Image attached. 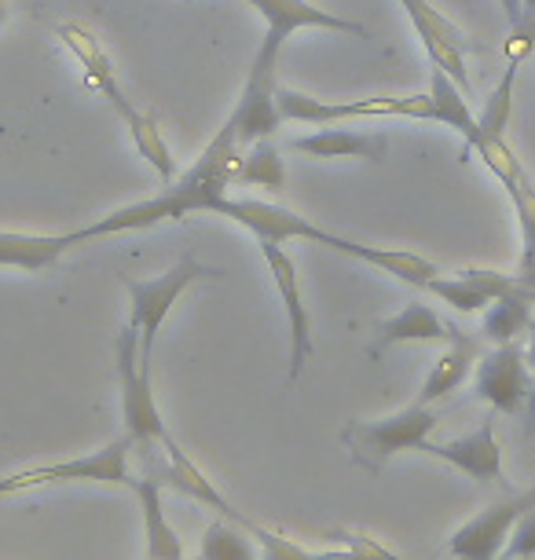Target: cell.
Masks as SVG:
<instances>
[{"label": "cell", "mask_w": 535, "mask_h": 560, "mask_svg": "<svg viewBox=\"0 0 535 560\" xmlns=\"http://www.w3.org/2000/svg\"><path fill=\"white\" fill-rule=\"evenodd\" d=\"M239 151H243V147L235 143V129L224 121L220 132L209 140L206 151L195 158V165L187 168L184 176H173L162 195L143 198V202H132L125 209H114V213L78 228L73 235H78V242H92V238H111V235H129V231L159 228V224L184 220L191 213H217L220 198L232 191V184H235Z\"/></svg>", "instance_id": "cell-1"}, {"label": "cell", "mask_w": 535, "mask_h": 560, "mask_svg": "<svg viewBox=\"0 0 535 560\" xmlns=\"http://www.w3.org/2000/svg\"><path fill=\"white\" fill-rule=\"evenodd\" d=\"M56 34H59L62 45L73 51V59L81 62V70H85V78H89L92 89H96L100 96L114 107V114H118V118L129 125V136H132L136 151H140L147 158V165H151L154 173H159L165 184H170V179L176 176V162H173L170 143H165L159 121H154L151 114H143L129 96H125L118 73H114V62H111L107 51H103L100 37L92 34V30L78 26V23H62Z\"/></svg>", "instance_id": "cell-2"}, {"label": "cell", "mask_w": 535, "mask_h": 560, "mask_svg": "<svg viewBox=\"0 0 535 560\" xmlns=\"http://www.w3.org/2000/svg\"><path fill=\"white\" fill-rule=\"evenodd\" d=\"M114 366H118V388H121V421H125V436H129L132 451L140 458H154L162 454V440L170 436L154 399L151 385V363L140 359V334L136 326L125 323L118 341H114Z\"/></svg>", "instance_id": "cell-3"}, {"label": "cell", "mask_w": 535, "mask_h": 560, "mask_svg": "<svg viewBox=\"0 0 535 560\" xmlns=\"http://www.w3.org/2000/svg\"><path fill=\"white\" fill-rule=\"evenodd\" d=\"M129 454L132 443L129 436H114L111 443H103L100 451L78 454L67 462H51V465H30L19 469L12 477H0V499L4 494H23L37 488H56V483H103V488H129L132 491V469H129Z\"/></svg>", "instance_id": "cell-4"}, {"label": "cell", "mask_w": 535, "mask_h": 560, "mask_svg": "<svg viewBox=\"0 0 535 560\" xmlns=\"http://www.w3.org/2000/svg\"><path fill=\"white\" fill-rule=\"evenodd\" d=\"M437 425H440V418H437L433 407L411 404V407L396 410V415H389V418L349 421V425L341 429V443H345V451L363 465V469L382 472L396 454L422 447V443L437 432Z\"/></svg>", "instance_id": "cell-5"}, {"label": "cell", "mask_w": 535, "mask_h": 560, "mask_svg": "<svg viewBox=\"0 0 535 560\" xmlns=\"http://www.w3.org/2000/svg\"><path fill=\"white\" fill-rule=\"evenodd\" d=\"M217 268H206L195 257L176 260L170 271L154 275V279H129L125 290H129V326H136L140 334V359L151 363L154 355V341H159V330L170 319L173 304L181 301V293L198 279H217Z\"/></svg>", "instance_id": "cell-6"}, {"label": "cell", "mask_w": 535, "mask_h": 560, "mask_svg": "<svg viewBox=\"0 0 535 560\" xmlns=\"http://www.w3.org/2000/svg\"><path fill=\"white\" fill-rule=\"evenodd\" d=\"M276 107L282 121H304V125H330V121H349V118H415V121H433V100L429 92L418 96H385V100H356V103H327L312 100L304 92L276 89Z\"/></svg>", "instance_id": "cell-7"}, {"label": "cell", "mask_w": 535, "mask_h": 560, "mask_svg": "<svg viewBox=\"0 0 535 560\" xmlns=\"http://www.w3.org/2000/svg\"><path fill=\"white\" fill-rule=\"evenodd\" d=\"M532 510H535V483L517 491L513 499H502L496 505H488V510L474 513L466 524H458L447 538V553L458 560H499L513 527Z\"/></svg>", "instance_id": "cell-8"}, {"label": "cell", "mask_w": 535, "mask_h": 560, "mask_svg": "<svg viewBox=\"0 0 535 560\" xmlns=\"http://www.w3.org/2000/svg\"><path fill=\"white\" fill-rule=\"evenodd\" d=\"M474 393L477 399L496 410V415H517V410H532L535 382L528 359H524L521 341L496 345L488 355H480L477 374H474Z\"/></svg>", "instance_id": "cell-9"}, {"label": "cell", "mask_w": 535, "mask_h": 560, "mask_svg": "<svg viewBox=\"0 0 535 560\" xmlns=\"http://www.w3.org/2000/svg\"><path fill=\"white\" fill-rule=\"evenodd\" d=\"M217 217L246 228L257 242H279V246H287V242H293V238L312 242V246H327V238H330V231L312 224L309 217L293 213V209H282L276 202H260V198L224 195L217 206Z\"/></svg>", "instance_id": "cell-10"}, {"label": "cell", "mask_w": 535, "mask_h": 560, "mask_svg": "<svg viewBox=\"0 0 535 560\" xmlns=\"http://www.w3.org/2000/svg\"><path fill=\"white\" fill-rule=\"evenodd\" d=\"M260 257H265L271 282H276V293L287 308V323H290V382H298L304 363L312 355V319H309V304H304L301 293V279H298V264L279 242H257Z\"/></svg>", "instance_id": "cell-11"}, {"label": "cell", "mask_w": 535, "mask_h": 560, "mask_svg": "<svg viewBox=\"0 0 535 560\" xmlns=\"http://www.w3.org/2000/svg\"><path fill=\"white\" fill-rule=\"evenodd\" d=\"M418 451L429 454V458L447 462L451 469H458L474 483H488V488H502V483H507V472H502V447L496 440V418H485L474 432L455 436L447 443L426 440Z\"/></svg>", "instance_id": "cell-12"}, {"label": "cell", "mask_w": 535, "mask_h": 560, "mask_svg": "<svg viewBox=\"0 0 535 560\" xmlns=\"http://www.w3.org/2000/svg\"><path fill=\"white\" fill-rule=\"evenodd\" d=\"M407 19H411L418 40H422L426 56L433 67H440L463 92H469V73H466V37L458 34V26L451 23L444 12H437L433 0H400Z\"/></svg>", "instance_id": "cell-13"}, {"label": "cell", "mask_w": 535, "mask_h": 560, "mask_svg": "<svg viewBox=\"0 0 535 560\" xmlns=\"http://www.w3.org/2000/svg\"><path fill=\"white\" fill-rule=\"evenodd\" d=\"M162 454H165V462H159V454L154 458H143L147 462V469L151 472H159V480L162 483H170V488L176 491V494H184V499H191V502H198V505H209L217 516H224V521H235L239 527H246V521L249 516L246 513H239L232 502L220 494V488L213 480L206 477L198 465L187 458V451H181L176 447V440L173 436H165L162 440Z\"/></svg>", "instance_id": "cell-14"}, {"label": "cell", "mask_w": 535, "mask_h": 560, "mask_svg": "<svg viewBox=\"0 0 535 560\" xmlns=\"http://www.w3.org/2000/svg\"><path fill=\"white\" fill-rule=\"evenodd\" d=\"M513 282H517V275L491 271V268H466L458 275H433L422 290L429 298L444 301L447 308H455L458 315H477L496 298H502Z\"/></svg>", "instance_id": "cell-15"}, {"label": "cell", "mask_w": 535, "mask_h": 560, "mask_svg": "<svg viewBox=\"0 0 535 560\" xmlns=\"http://www.w3.org/2000/svg\"><path fill=\"white\" fill-rule=\"evenodd\" d=\"M243 4L254 8V12L265 19V30L279 34L282 40H290L298 30H334V34H352L363 40L374 37L363 23L323 12V8L309 4V0H243Z\"/></svg>", "instance_id": "cell-16"}, {"label": "cell", "mask_w": 535, "mask_h": 560, "mask_svg": "<svg viewBox=\"0 0 535 560\" xmlns=\"http://www.w3.org/2000/svg\"><path fill=\"white\" fill-rule=\"evenodd\" d=\"M463 330H455V326H447L440 315L429 308L422 301H411L404 312H396L393 319L377 323L374 330V341H371V359H382L385 348L393 345H451Z\"/></svg>", "instance_id": "cell-17"}, {"label": "cell", "mask_w": 535, "mask_h": 560, "mask_svg": "<svg viewBox=\"0 0 535 560\" xmlns=\"http://www.w3.org/2000/svg\"><path fill=\"white\" fill-rule=\"evenodd\" d=\"M132 494H136V502H140V516H143L147 560H184V538L176 535V527L170 524V516H165L159 472L147 469L143 477H136Z\"/></svg>", "instance_id": "cell-18"}, {"label": "cell", "mask_w": 535, "mask_h": 560, "mask_svg": "<svg viewBox=\"0 0 535 560\" xmlns=\"http://www.w3.org/2000/svg\"><path fill=\"white\" fill-rule=\"evenodd\" d=\"M276 89L279 81H260V78H246L243 96H239L235 110L228 114V125L235 129V143L249 147L257 140H271L279 132V107H276Z\"/></svg>", "instance_id": "cell-19"}, {"label": "cell", "mask_w": 535, "mask_h": 560, "mask_svg": "<svg viewBox=\"0 0 535 560\" xmlns=\"http://www.w3.org/2000/svg\"><path fill=\"white\" fill-rule=\"evenodd\" d=\"M323 249H334V253H341V257H349V260H363V264H371V268L393 275V279H400V282H407V287H418V290H422L426 282L433 279V275H440L437 264L426 260V257H418V253L360 246V242L341 238V235H334V231H330V238H327V246H323Z\"/></svg>", "instance_id": "cell-20"}, {"label": "cell", "mask_w": 535, "mask_h": 560, "mask_svg": "<svg viewBox=\"0 0 535 560\" xmlns=\"http://www.w3.org/2000/svg\"><path fill=\"white\" fill-rule=\"evenodd\" d=\"M532 319H535V287L517 279L502 298H496L480 312V337H488L496 345L521 341L528 334Z\"/></svg>", "instance_id": "cell-21"}, {"label": "cell", "mask_w": 535, "mask_h": 560, "mask_svg": "<svg viewBox=\"0 0 535 560\" xmlns=\"http://www.w3.org/2000/svg\"><path fill=\"white\" fill-rule=\"evenodd\" d=\"M81 246L73 231L62 235H23V231H0V268H19V271H45L51 268L62 253Z\"/></svg>", "instance_id": "cell-22"}, {"label": "cell", "mask_w": 535, "mask_h": 560, "mask_svg": "<svg viewBox=\"0 0 535 560\" xmlns=\"http://www.w3.org/2000/svg\"><path fill=\"white\" fill-rule=\"evenodd\" d=\"M290 147L298 154L319 158V162H334V158L385 162V154H389V140H385V136H367V132H349V129H319V132L290 140Z\"/></svg>", "instance_id": "cell-23"}, {"label": "cell", "mask_w": 535, "mask_h": 560, "mask_svg": "<svg viewBox=\"0 0 535 560\" xmlns=\"http://www.w3.org/2000/svg\"><path fill=\"white\" fill-rule=\"evenodd\" d=\"M429 100H433V121L451 125V129L463 136V154H474V147L480 140V121L469 110L466 92L440 67H433V73H429Z\"/></svg>", "instance_id": "cell-24"}, {"label": "cell", "mask_w": 535, "mask_h": 560, "mask_svg": "<svg viewBox=\"0 0 535 560\" xmlns=\"http://www.w3.org/2000/svg\"><path fill=\"white\" fill-rule=\"evenodd\" d=\"M477 366V345H474V337H466V334H458L455 341H451L444 348V355L437 359L433 370L426 374V382H422V393H418V404H437V399H444L455 393L458 385L469 377V370Z\"/></svg>", "instance_id": "cell-25"}, {"label": "cell", "mask_w": 535, "mask_h": 560, "mask_svg": "<svg viewBox=\"0 0 535 560\" xmlns=\"http://www.w3.org/2000/svg\"><path fill=\"white\" fill-rule=\"evenodd\" d=\"M235 184L265 187V191H276V195L287 187V165H282L276 140H257L239 151Z\"/></svg>", "instance_id": "cell-26"}, {"label": "cell", "mask_w": 535, "mask_h": 560, "mask_svg": "<svg viewBox=\"0 0 535 560\" xmlns=\"http://www.w3.org/2000/svg\"><path fill=\"white\" fill-rule=\"evenodd\" d=\"M198 560H260V549L254 542V535L246 538V527L217 516L202 535Z\"/></svg>", "instance_id": "cell-27"}, {"label": "cell", "mask_w": 535, "mask_h": 560, "mask_svg": "<svg viewBox=\"0 0 535 560\" xmlns=\"http://www.w3.org/2000/svg\"><path fill=\"white\" fill-rule=\"evenodd\" d=\"M517 70H521V62H510V70H507V78L499 81V89L491 92L488 103H485V110H480V132L485 136H507L510 129V110H513V81H517Z\"/></svg>", "instance_id": "cell-28"}, {"label": "cell", "mask_w": 535, "mask_h": 560, "mask_svg": "<svg viewBox=\"0 0 535 560\" xmlns=\"http://www.w3.org/2000/svg\"><path fill=\"white\" fill-rule=\"evenodd\" d=\"M246 535H254L260 560H312V553L304 546H298L293 538L271 532V527L257 524V521H246Z\"/></svg>", "instance_id": "cell-29"}, {"label": "cell", "mask_w": 535, "mask_h": 560, "mask_svg": "<svg viewBox=\"0 0 535 560\" xmlns=\"http://www.w3.org/2000/svg\"><path fill=\"white\" fill-rule=\"evenodd\" d=\"M532 48H535V0H521V19L510 23V37L502 51H507L510 62H524L532 56Z\"/></svg>", "instance_id": "cell-30"}, {"label": "cell", "mask_w": 535, "mask_h": 560, "mask_svg": "<svg viewBox=\"0 0 535 560\" xmlns=\"http://www.w3.org/2000/svg\"><path fill=\"white\" fill-rule=\"evenodd\" d=\"M345 538V549H327V553H312V560H400L389 553L382 542H374L371 535H338Z\"/></svg>", "instance_id": "cell-31"}, {"label": "cell", "mask_w": 535, "mask_h": 560, "mask_svg": "<svg viewBox=\"0 0 535 560\" xmlns=\"http://www.w3.org/2000/svg\"><path fill=\"white\" fill-rule=\"evenodd\" d=\"M528 557H535V510L513 527L510 542L502 546V560H528Z\"/></svg>", "instance_id": "cell-32"}, {"label": "cell", "mask_w": 535, "mask_h": 560, "mask_svg": "<svg viewBox=\"0 0 535 560\" xmlns=\"http://www.w3.org/2000/svg\"><path fill=\"white\" fill-rule=\"evenodd\" d=\"M524 359H528L532 382H535V319H532V326H528V348H524ZM528 418L535 421V396H532V410H528Z\"/></svg>", "instance_id": "cell-33"}, {"label": "cell", "mask_w": 535, "mask_h": 560, "mask_svg": "<svg viewBox=\"0 0 535 560\" xmlns=\"http://www.w3.org/2000/svg\"><path fill=\"white\" fill-rule=\"evenodd\" d=\"M517 279H521V282H528V287H535V249L528 253V257H521Z\"/></svg>", "instance_id": "cell-34"}, {"label": "cell", "mask_w": 535, "mask_h": 560, "mask_svg": "<svg viewBox=\"0 0 535 560\" xmlns=\"http://www.w3.org/2000/svg\"><path fill=\"white\" fill-rule=\"evenodd\" d=\"M499 4H502V12H507L510 23H517V19H521V0H499Z\"/></svg>", "instance_id": "cell-35"}, {"label": "cell", "mask_w": 535, "mask_h": 560, "mask_svg": "<svg viewBox=\"0 0 535 560\" xmlns=\"http://www.w3.org/2000/svg\"><path fill=\"white\" fill-rule=\"evenodd\" d=\"M0 19H4V4H0Z\"/></svg>", "instance_id": "cell-36"}]
</instances>
